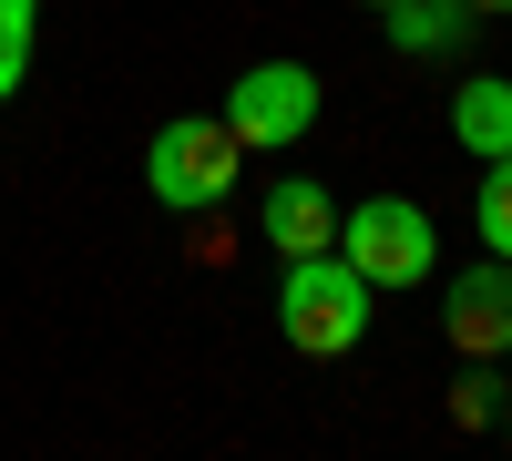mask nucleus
Returning <instances> with one entry per match:
<instances>
[{
  "mask_svg": "<svg viewBox=\"0 0 512 461\" xmlns=\"http://www.w3.org/2000/svg\"><path fill=\"white\" fill-rule=\"evenodd\" d=\"M369 308H379V287L338 257V246H318V257H287L277 277V339L297 359H349L369 339Z\"/></svg>",
  "mask_w": 512,
  "mask_h": 461,
  "instance_id": "nucleus-1",
  "label": "nucleus"
},
{
  "mask_svg": "<svg viewBox=\"0 0 512 461\" xmlns=\"http://www.w3.org/2000/svg\"><path fill=\"white\" fill-rule=\"evenodd\" d=\"M236 164H246V144L226 134V113H175L144 144V185H154L164 216H205V205L236 195Z\"/></svg>",
  "mask_w": 512,
  "mask_h": 461,
  "instance_id": "nucleus-2",
  "label": "nucleus"
},
{
  "mask_svg": "<svg viewBox=\"0 0 512 461\" xmlns=\"http://www.w3.org/2000/svg\"><path fill=\"white\" fill-rule=\"evenodd\" d=\"M338 257H349L379 298H400L441 267V226L420 216L410 195H369V205H338Z\"/></svg>",
  "mask_w": 512,
  "mask_h": 461,
  "instance_id": "nucleus-3",
  "label": "nucleus"
},
{
  "mask_svg": "<svg viewBox=\"0 0 512 461\" xmlns=\"http://www.w3.org/2000/svg\"><path fill=\"white\" fill-rule=\"evenodd\" d=\"M318 72L308 62H246L236 72V93H226V134L246 154H277V144H308V123H318Z\"/></svg>",
  "mask_w": 512,
  "mask_h": 461,
  "instance_id": "nucleus-4",
  "label": "nucleus"
},
{
  "mask_svg": "<svg viewBox=\"0 0 512 461\" xmlns=\"http://www.w3.org/2000/svg\"><path fill=\"white\" fill-rule=\"evenodd\" d=\"M441 339H451L461 359H502V349H512V257H482V267L451 277V298H441Z\"/></svg>",
  "mask_w": 512,
  "mask_h": 461,
  "instance_id": "nucleus-5",
  "label": "nucleus"
},
{
  "mask_svg": "<svg viewBox=\"0 0 512 461\" xmlns=\"http://www.w3.org/2000/svg\"><path fill=\"white\" fill-rule=\"evenodd\" d=\"M267 246H277V257H318V246H338V195L318 175H277L267 185Z\"/></svg>",
  "mask_w": 512,
  "mask_h": 461,
  "instance_id": "nucleus-6",
  "label": "nucleus"
},
{
  "mask_svg": "<svg viewBox=\"0 0 512 461\" xmlns=\"http://www.w3.org/2000/svg\"><path fill=\"white\" fill-rule=\"evenodd\" d=\"M451 134L472 144L482 164L512 154V82H502V72H461V82H451Z\"/></svg>",
  "mask_w": 512,
  "mask_h": 461,
  "instance_id": "nucleus-7",
  "label": "nucleus"
},
{
  "mask_svg": "<svg viewBox=\"0 0 512 461\" xmlns=\"http://www.w3.org/2000/svg\"><path fill=\"white\" fill-rule=\"evenodd\" d=\"M390 41L400 52H461V41H472V11H461V0H390Z\"/></svg>",
  "mask_w": 512,
  "mask_h": 461,
  "instance_id": "nucleus-8",
  "label": "nucleus"
},
{
  "mask_svg": "<svg viewBox=\"0 0 512 461\" xmlns=\"http://www.w3.org/2000/svg\"><path fill=\"white\" fill-rule=\"evenodd\" d=\"M472 236H482V257H512V154L482 164V195H472Z\"/></svg>",
  "mask_w": 512,
  "mask_h": 461,
  "instance_id": "nucleus-9",
  "label": "nucleus"
},
{
  "mask_svg": "<svg viewBox=\"0 0 512 461\" xmlns=\"http://www.w3.org/2000/svg\"><path fill=\"white\" fill-rule=\"evenodd\" d=\"M31 21H41V0H0V103L31 82Z\"/></svg>",
  "mask_w": 512,
  "mask_h": 461,
  "instance_id": "nucleus-10",
  "label": "nucleus"
},
{
  "mask_svg": "<svg viewBox=\"0 0 512 461\" xmlns=\"http://www.w3.org/2000/svg\"><path fill=\"white\" fill-rule=\"evenodd\" d=\"M451 421H461V431H492V421H502V380H492V359H472V369L451 380Z\"/></svg>",
  "mask_w": 512,
  "mask_h": 461,
  "instance_id": "nucleus-11",
  "label": "nucleus"
},
{
  "mask_svg": "<svg viewBox=\"0 0 512 461\" xmlns=\"http://www.w3.org/2000/svg\"><path fill=\"white\" fill-rule=\"evenodd\" d=\"M461 11H472V21H482V11H512V0H461Z\"/></svg>",
  "mask_w": 512,
  "mask_h": 461,
  "instance_id": "nucleus-12",
  "label": "nucleus"
},
{
  "mask_svg": "<svg viewBox=\"0 0 512 461\" xmlns=\"http://www.w3.org/2000/svg\"><path fill=\"white\" fill-rule=\"evenodd\" d=\"M492 431H502V441H512V400H502V421H492Z\"/></svg>",
  "mask_w": 512,
  "mask_h": 461,
  "instance_id": "nucleus-13",
  "label": "nucleus"
},
{
  "mask_svg": "<svg viewBox=\"0 0 512 461\" xmlns=\"http://www.w3.org/2000/svg\"><path fill=\"white\" fill-rule=\"evenodd\" d=\"M369 11H390V0H369Z\"/></svg>",
  "mask_w": 512,
  "mask_h": 461,
  "instance_id": "nucleus-14",
  "label": "nucleus"
}]
</instances>
